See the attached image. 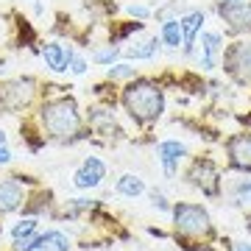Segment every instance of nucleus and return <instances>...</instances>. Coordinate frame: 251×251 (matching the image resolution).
Here are the masks:
<instances>
[{"instance_id":"1","label":"nucleus","mask_w":251,"mask_h":251,"mask_svg":"<svg viewBox=\"0 0 251 251\" xmlns=\"http://www.w3.org/2000/svg\"><path fill=\"white\" fill-rule=\"evenodd\" d=\"M123 106L134 120L151 123V120L162 117V112H165V95H162V90L156 84H151V81H137L131 87H126Z\"/></svg>"},{"instance_id":"2","label":"nucleus","mask_w":251,"mask_h":251,"mask_svg":"<svg viewBox=\"0 0 251 251\" xmlns=\"http://www.w3.org/2000/svg\"><path fill=\"white\" fill-rule=\"evenodd\" d=\"M42 126L45 131L56 140H70V137L78 134L81 128V117L78 109H75V100L73 98H56L48 100L42 106Z\"/></svg>"},{"instance_id":"3","label":"nucleus","mask_w":251,"mask_h":251,"mask_svg":"<svg viewBox=\"0 0 251 251\" xmlns=\"http://www.w3.org/2000/svg\"><path fill=\"white\" fill-rule=\"evenodd\" d=\"M173 212V224H176V234L181 237H209L212 234V221L209 212L198 204H176L171 209Z\"/></svg>"},{"instance_id":"4","label":"nucleus","mask_w":251,"mask_h":251,"mask_svg":"<svg viewBox=\"0 0 251 251\" xmlns=\"http://www.w3.org/2000/svg\"><path fill=\"white\" fill-rule=\"evenodd\" d=\"M218 14L229 23L232 31H251V3L249 0H224V3H218Z\"/></svg>"},{"instance_id":"5","label":"nucleus","mask_w":251,"mask_h":251,"mask_svg":"<svg viewBox=\"0 0 251 251\" xmlns=\"http://www.w3.org/2000/svg\"><path fill=\"white\" fill-rule=\"evenodd\" d=\"M34 98V81L31 78H17L0 84V103L9 109H23L28 100Z\"/></svg>"},{"instance_id":"6","label":"nucleus","mask_w":251,"mask_h":251,"mask_svg":"<svg viewBox=\"0 0 251 251\" xmlns=\"http://www.w3.org/2000/svg\"><path fill=\"white\" fill-rule=\"evenodd\" d=\"M226 67L237 81L251 84V42H237L226 50Z\"/></svg>"},{"instance_id":"7","label":"nucleus","mask_w":251,"mask_h":251,"mask_svg":"<svg viewBox=\"0 0 251 251\" xmlns=\"http://www.w3.org/2000/svg\"><path fill=\"white\" fill-rule=\"evenodd\" d=\"M187 179H190V184L201 187V193H206V196H218V184H221V179H218V171H215L212 162H206V159L193 162Z\"/></svg>"},{"instance_id":"8","label":"nucleus","mask_w":251,"mask_h":251,"mask_svg":"<svg viewBox=\"0 0 251 251\" xmlns=\"http://www.w3.org/2000/svg\"><path fill=\"white\" fill-rule=\"evenodd\" d=\"M103 176H106V165L98 156H87L81 162V168L75 171V176H73V184L78 190H92L103 181Z\"/></svg>"},{"instance_id":"9","label":"nucleus","mask_w":251,"mask_h":251,"mask_svg":"<svg viewBox=\"0 0 251 251\" xmlns=\"http://www.w3.org/2000/svg\"><path fill=\"white\" fill-rule=\"evenodd\" d=\"M156 153H159V162H162L165 176L173 179L176 171H179V162L187 156V145L179 143V140H162V143L156 145Z\"/></svg>"},{"instance_id":"10","label":"nucleus","mask_w":251,"mask_h":251,"mask_svg":"<svg viewBox=\"0 0 251 251\" xmlns=\"http://www.w3.org/2000/svg\"><path fill=\"white\" fill-rule=\"evenodd\" d=\"M226 151H229V159L234 168L251 171V134H234L226 145Z\"/></svg>"},{"instance_id":"11","label":"nucleus","mask_w":251,"mask_h":251,"mask_svg":"<svg viewBox=\"0 0 251 251\" xmlns=\"http://www.w3.org/2000/svg\"><path fill=\"white\" fill-rule=\"evenodd\" d=\"M42 56H45L48 67H50L53 73H67L70 62L75 59L73 48H64V45H59V42H48V45L42 48Z\"/></svg>"},{"instance_id":"12","label":"nucleus","mask_w":251,"mask_h":251,"mask_svg":"<svg viewBox=\"0 0 251 251\" xmlns=\"http://www.w3.org/2000/svg\"><path fill=\"white\" fill-rule=\"evenodd\" d=\"M23 201H25V193H23L20 181H0V215H9V212L20 209Z\"/></svg>"},{"instance_id":"13","label":"nucleus","mask_w":251,"mask_h":251,"mask_svg":"<svg viewBox=\"0 0 251 251\" xmlns=\"http://www.w3.org/2000/svg\"><path fill=\"white\" fill-rule=\"evenodd\" d=\"M221 45H224L221 34H215V31H206V34H201V67H204V70H212V67H215L218 53L224 50Z\"/></svg>"},{"instance_id":"14","label":"nucleus","mask_w":251,"mask_h":251,"mask_svg":"<svg viewBox=\"0 0 251 251\" xmlns=\"http://www.w3.org/2000/svg\"><path fill=\"white\" fill-rule=\"evenodd\" d=\"M181 23V36H184V48H187V53L193 50V45H196V34L201 31V25H204V11H187L184 17L179 20Z\"/></svg>"},{"instance_id":"15","label":"nucleus","mask_w":251,"mask_h":251,"mask_svg":"<svg viewBox=\"0 0 251 251\" xmlns=\"http://www.w3.org/2000/svg\"><path fill=\"white\" fill-rule=\"evenodd\" d=\"M36 251H70V237L59 229H50V232L39 234V246Z\"/></svg>"},{"instance_id":"16","label":"nucleus","mask_w":251,"mask_h":251,"mask_svg":"<svg viewBox=\"0 0 251 251\" xmlns=\"http://www.w3.org/2000/svg\"><path fill=\"white\" fill-rule=\"evenodd\" d=\"M162 42L168 48H179L184 45V36H181V23L173 17H165V23H162Z\"/></svg>"},{"instance_id":"17","label":"nucleus","mask_w":251,"mask_h":251,"mask_svg":"<svg viewBox=\"0 0 251 251\" xmlns=\"http://www.w3.org/2000/svg\"><path fill=\"white\" fill-rule=\"evenodd\" d=\"M117 193L126 198H137V196H143L145 193V184L140 176H131V173H126V176H120L117 179Z\"/></svg>"},{"instance_id":"18","label":"nucleus","mask_w":251,"mask_h":251,"mask_svg":"<svg viewBox=\"0 0 251 251\" xmlns=\"http://www.w3.org/2000/svg\"><path fill=\"white\" fill-rule=\"evenodd\" d=\"M156 50H159V42L156 39H145V42H137V45L128 48L126 56L128 59H151V56H156Z\"/></svg>"},{"instance_id":"19","label":"nucleus","mask_w":251,"mask_h":251,"mask_svg":"<svg viewBox=\"0 0 251 251\" xmlns=\"http://www.w3.org/2000/svg\"><path fill=\"white\" fill-rule=\"evenodd\" d=\"M34 232H36V221H34V218H25V221H20V224L11 229V237H14V243H17V240L31 237Z\"/></svg>"},{"instance_id":"20","label":"nucleus","mask_w":251,"mask_h":251,"mask_svg":"<svg viewBox=\"0 0 251 251\" xmlns=\"http://www.w3.org/2000/svg\"><path fill=\"white\" fill-rule=\"evenodd\" d=\"M106 75L112 81H115V78H131V75H137V70H134V67H128V64H115V67H109Z\"/></svg>"},{"instance_id":"21","label":"nucleus","mask_w":251,"mask_h":251,"mask_svg":"<svg viewBox=\"0 0 251 251\" xmlns=\"http://www.w3.org/2000/svg\"><path fill=\"white\" fill-rule=\"evenodd\" d=\"M117 56H120V50H117V48H112V45H109L106 50H98V53L92 56V59H95V62H98V64H112V62H115V59H117Z\"/></svg>"},{"instance_id":"22","label":"nucleus","mask_w":251,"mask_h":251,"mask_svg":"<svg viewBox=\"0 0 251 251\" xmlns=\"http://www.w3.org/2000/svg\"><path fill=\"white\" fill-rule=\"evenodd\" d=\"M234 198L251 204V181H237V184H234Z\"/></svg>"},{"instance_id":"23","label":"nucleus","mask_w":251,"mask_h":251,"mask_svg":"<svg viewBox=\"0 0 251 251\" xmlns=\"http://www.w3.org/2000/svg\"><path fill=\"white\" fill-rule=\"evenodd\" d=\"M151 201H153V206H156V209H162V212H171V209H173V206L165 201V196H162V193H156V190L151 193Z\"/></svg>"},{"instance_id":"24","label":"nucleus","mask_w":251,"mask_h":251,"mask_svg":"<svg viewBox=\"0 0 251 251\" xmlns=\"http://www.w3.org/2000/svg\"><path fill=\"white\" fill-rule=\"evenodd\" d=\"M70 73H73V75H84V73H87V62H84V59H73V62H70Z\"/></svg>"},{"instance_id":"25","label":"nucleus","mask_w":251,"mask_h":251,"mask_svg":"<svg viewBox=\"0 0 251 251\" xmlns=\"http://www.w3.org/2000/svg\"><path fill=\"white\" fill-rule=\"evenodd\" d=\"M128 14H131V17H148V14H151V9H148V6H128Z\"/></svg>"},{"instance_id":"26","label":"nucleus","mask_w":251,"mask_h":251,"mask_svg":"<svg viewBox=\"0 0 251 251\" xmlns=\"http://www.w3.org/2000/svg\"><path fill=\"white\" fill-rule=\"evenodd\" d=\"M11 162V151H9V145H0V165H9Z\"/></svg>"},{"instance_id":"27","label":"nucleus","mask_w":251,"mask_h":251,"mask_svg":"<svg viewBox=\"0 0 251 251\" xmlns=\"http://www.w3.org/2000/svg\"><path fill=\"white\" fill-rule=\"evenodd\" d=\"M234 251H251V243H237V246H234Z\"/></svg>"},{"instance_id":"28","label":"nucleus","mask_w":251,"mask_h":251,"mask_svg":"<svg viewBox=\"0 0 251 251\" xmlns=\"http://www.w3.org/2000/svg\"><path fill=\"white\" fill-rule=\"evenodd\" d=\"M0 145H6V134L3 131H0Z\"/></svg>"}]
</instances>
